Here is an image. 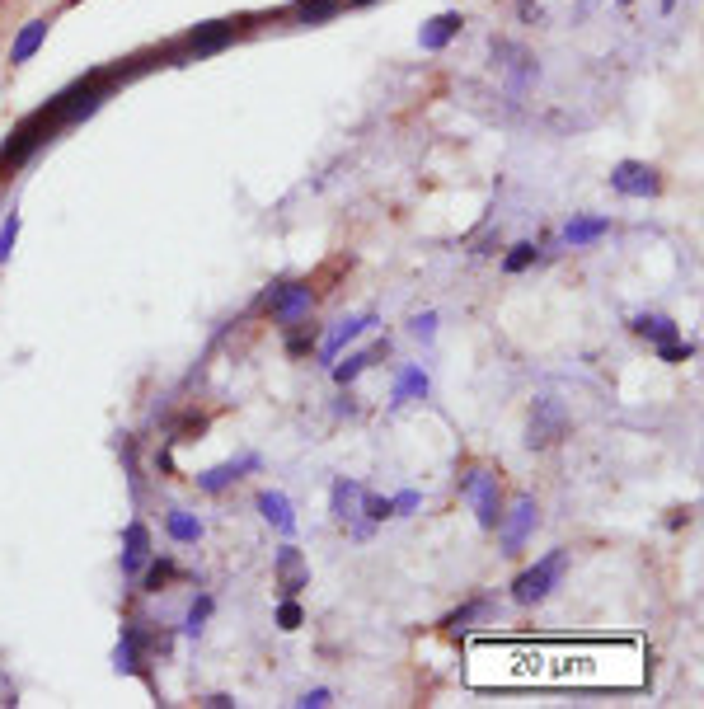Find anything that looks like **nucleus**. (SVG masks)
Returning a JSON list of instances; mask_svg holds the SVG:
<instances>
[{
	"mask_svg": "<svg viewBox=\"0 0 704 709\" xmlns=\"http://www.w3.org/2000/svg\"><path fill=\"white\" fill-rule=\"evenodd\" d=\"M611 188L615 193H625V198H653L662 188V179L648 165H639V160H625V165H615L611 170Z\"/></svg>",
	"mask_w": 704,
	"mask_h": 709,
	"instance_id": "nucleus-5",
	"label": "nucleus"
},
{
	"mask_svg": "<svg viewBox=\"0 0 704 709\" xmlns=\"http://www.w3.org/2000/svg\"><path fill=\"white\" fill-rule=\"evenodd\" d=\"M310 306H315L310 282H273V287L259 296V310H268V315L282 324H296L301 315H310Z\"/></svg>",
	"mask_w": 704,
	"mask_h": 709,
	"instance_id": "nucleus-2",
	"label": "nucleus"
},
{
	"mask_svg": "<svg viewBox=\"0 0 704 709\" xmlns=\"http://www.w3.org/2000/svg\"><path fill=\"white\" fill-rule=\"evenodd\" d=\"M352 5H367V0H352Z\"/></svg>",
	"mask_w": 704,
	"mask_h": 709,
	"instance_id": "nucleus-36",
	"label": "nucleus"
},
{
	"mask_svg": "<svg viewBox=\"0 0 704 709\" xmlns=\"http://www.w3.org/2000/svg\"><path fill=\"white\" fill-rule=\"evenodd\" d=\"M301 705H306V709H324V705H329V691H306V695H301Z\"/></svg>",
	"mask_w": 704,
	"mask_h": 709,
	"instance_id": "nucleus-33",
	"label": "nucleus"
},
{
	"mask_svg": "<svg viewBox=\"0 0 704 709\" xmlns=\"http://www.w3.org/2000/svg\"><path fill=\"white\" fill-rule=\"evenodd\" d=\"M273 573H277V587H282L287 597H296L301 587H310V569H306V559H301L296 545H282V550H277Z\"/></svg>",
	"mask_w": 704,
	"mask_h": 709,
	"instance_id": "nucleus-7",
	"label": "nucleus"
},
{
	"mask_svg": "<svg viewBox=\"0 0 704 709\" xmlns=\"http://www.w3.org/2000/svg\"><path fill=\"white\" fill-rule=\"evenodd\" d=\"M367 367H371V353H352L348 362H338V367H334V381H338V386H352Z\"/></svg>",
	"mask_w": 704,
	"mask_h": 709,
	"instance_id": "nucleus-24",
	"label": "nucleus"
},
{
	"mask_svg": "<svg viewBox=\"0 0 704 709\" xmlns=\"http://www.w3.org/2000/svg\"><path fill=\"white\" fill-rule=\"evenodd\" d=\"M634 334H643V339H653V343H672L676 324L667 320V315H639V320H634Z\"/></svg>",
	"mask_w": 704,
	"mask_h": 709,
	"instance_id": "nucleus-17",
	"label": "nucleus"
},
{
	"mask_svg": "<svg viewBox=\"0 0 704 709\" xmlns=\"http://www.w3.org/2000/svg\"><path fill=\"white\" fill-rule=\"evenodd\" d=\"M301 620H306V616H301V606H296V602L277 606V625H282V630H301Z\"/></svg>",
	"mask_w": 704,
	"mask_h": 709,
	"instance_id": "nucleus-30",
	"label": "nucleus"
},
{
	"mask_svg": "<svg viewBox=\"0 0 704 709\" xmlns=\"http://www.w3.org/2000/svg\"><path fill=\"white\" fill-rule=\"evenodd\" d=\"M564 432H568L564 404H559V400H536V409H531V428H526V447L545 451V447H554Z\"/></svg>",
	"mask_w": 704,
	"mask_h": 709,
	"instance_id": "nucleus-4",
	"label": "nucleus"
},
{
	"mask_svg": "<svg viewBox=\"0 0 704 709\" xmlns=\"http://www.w3.org/2000/svg\"><path fill=\"white\" fill-rule=\"evenodd\" d=\"M460 494L475 503L479 526H484V531H498V522H503V489H498V475H493V470L470 465V470L460 475Z\"/></svg>",
	"mask_w": 704,
	"mask_h": 709,
	"instance_id": "nucleus-1",
	"label": "nucleus"
},
{
	"mask_svg": "<svg viewBox=\"0 0 704 709\" xmlns=\"http://www.w3.org/2000/svg\"><path fill=\"white\" fill-rule=\"evenodd\" d=\"M165 531L179 540V545H193V540L202 536V522H198V517H188V512H169V517H165Z\"/></svg>",
	"mask_w": 704,
	"mask_h": 709,
	"instance_id": "nucleus-19",
	"label": "nucleus"
},
{
	"mask_svg": "<svg viewBox=\"0 0 704 709\" xmlns=\"http://www.w3.org/2000/svg\"><path fill=\"white\" fill-rule=\"evenodd\" d=\"M207 616H212V597H198V602H193V611H188V620H184V634H193V639H198L202 625H207Z\"/></svg>",
	"mask_w": 704,
	"mask_h": 709,
	"instance_id": "nucleus-25",
	"label": "nucleus"
},
{
	"mask_svg": "<svg viewBox=\"0 0 704 709\" xmlns=\"http://www.w3.org/2000/svg\"><path fill=\"white\" fill-rule=\"evenodd\" d=\"M456 33H460V15H437L428 29H423V47H428V52H437V47H446Z\"/></svg>",
	"mask_w": 704,
	"mask_h": 709,
	"instance_id": "nucleus-16",
	"label": "nucleus"
},
{
	"mask_svg": "<svg viewBox=\"0 0 704 709\" xmlns=\"http://www.w3.org/2000/svg\"><path fill=\"white\" fill-rule=\"evenodd\" d=\"M686 357H695V343H662V362H686Z\"/></svg>",
	"mask_w": 704,
	"mask_h": 709,
	"instance_id": "nucleus-31",
	"label": "nucleus"
},
{
	"mask_svg": "<svg viewBox=\"0 0 704 709\" xmlns=\"http://www.w3.org/2000/svg\"><path fill=\"white\" fill-rule=\"evenodd\" d=\"M409 395H428V376H423V367H409V371H404L390 400H395V404H404V400H409Z\"/></svg>",
	"mask_w": 704,
	"mask_h": 709,
	"instance_id": "nucleus-22",
	"label": "nucleus"
},
{
	"mask_svg": "<svg viewBox=\"0 0 704 709\" xmlns=\"http://www.w3.org/2000/svg\"><path fill=\"white\" fill-rule=\"evenodd\" d=\"M123 540H127V550H132V555H146V550H151V536H146V526H141V522L127 526Z\"/></svg>",
	"mask_w": 704,
	"mask_h": 709,
	"instance_id": "nucleus-28",
	"label": "nucleus"
},
{
	"mask_svg": "<svg viewBox=\"0 0 704 709\" xmlns=\"http://www.w3.org/2000/svg\"><path fill=\"white\" fill-rule=\"evenodd\" d=\"M390 503H395V512H414L423 498H418V494H399V498H390Z\"/></svg>",
	"mask_w": 704,
	"mask_h": 709,
	"instance_id": "nucleus-34",
	"label": "nucleus"
},
{
	"mask_svg": "<svg viewBox=\"0 0 704 709\" xmlns=\"http://www.w3.org/2000/svg\"><path fill=\"white\" fill-rule=\"evenodd\" d=\"M531 263H536V245H512V254L503 259V268H507V273H526Z\"/></svg>",
	"mask_w": 704,
	"mask_h": 709,
	"instance_id": "nucleus-26",
	"label": "nucleus"
},
{
	"mask_svg": "<svg viewBox=\"0 0 704 709\" xmlns=\"http://www.w3.org/2000/svg\"><path fill=\"white\" fill-rule=\"evenodd\" d=\"M362 512H367L371 522H385V517L395 512V503H390V498H376V494H362Z\"/></svg>",
	"mask_w": 704,
	"mask_h": 709,
	"instance_id": "nucleus-27",
	"label": "nucleus"
},
{
	"mask_svg": "<svg viewBox=\"0 0 704 709\" xmlns=\"http://www.w3.org/2000/svg\"><path fill=\"white\" fill-rule=\"evenodd\" d=\"M371 324H376V315H362V320H338V329L320 343V357H324V362H334V357L343 353V348H348V343L357 339L362 329H371Z\"/></svg>",
	"mask_w": 704,
	"mask_h": 709,
	"instance_id": "nucleus-11",
	"label": "nucleus"
},
{
	"mask_svg": "<svg viewBox=\"0 0 704 709\" xmlns=\"http://www.w3.org/2000/svg\"><path fill=\"white\" fill-rule=\"evenodd\" d=\"M141 644H146V630L137 625H127L123 630V644H118V653H113V663H118V672H141Z\"/></svg>",
	"mask_w": 704,
	"mask_h": 709,
	"instance_id": "nucleus-12",
	"label": "nucleus"
},
{
	"mask_svg": "<svg viewBox=\"0 0 704 709\" xmlns=\"http://www.w3.org/2000/svg\"><path fill=\"white\" fill-rule=\"evenodd\" d=\"M174 578H179V564H174V559H151V564H146V573H141V592H165L169 583H174Z\"/></svg>",
	"mask_w": 704,
	"mask_h": 709,
	"instance_id": "nucleus-15",
	"label": "nucleus"
},
{
	"mask_svg": "<svg viewBox=\"0 0 704 709\" xmlns=\"http://www.w3.org/2000/svg\"><path fill=\"white\" fill-rule=\"evenodd\" d=\"M207 432V414H198V409H188L174 428H169V442H193V437H202Z\"/></svg>",
	"mask_w": 704,
	"mask_h": 709,
	"instance_id": "nucleus-20",
	"label": "nucleus"
},
{
	"mask_svg": "<svg viewBox=\"0 0 704 709\" xmlns=\"http://www.w3.org/2000/svg\"><path fill=\"white\" fill-rule=\"evenodd\" d=\"M414 334H418V339H432V334H437V315H432V310L414 320Z\"/></svg>",
	"mask_w": 704,
	"mask_h": 709,
	"instance_id": "nucleus-32",
	"label": "nucleus"
},
{
	"mask_svg": "<svg viewBox=\"0 0 704 709\" xmlns=\"http://www.w3.org/2000/svg\"><path fill=\"white\" fill-rule=\"evenodd\" d=\"M536 498H517V508H512V517H507L503 512V550L507 555H517L521 545H526V536H531V531H536Z\"/></svg>",
	"mask_w": 704,
	"mask_h": 709,
	"instance_id": "nucleus-6",
	"label": "nucleus"
},
{
	"mask_svg": "<svg viewBox=\"0 0 704 709\" xmlns=\"http://www.w3.org/2000/svg\"><path fill=\"white\" fill-rule=\"evenodd\" d=\"M259 512H263V522L277 526L282 536H296V517H291V498L287 494H277V489L259 494Z\"/></svg>",
	"mask_w": 704,
	"mask_h": 709,
	"instance_id": "nucleus-10",
	"label": "nucleus"
},
{
	"mask_svg": "<svg viewBox=\"0 0 704 709\" xmlns=\"http://www.w3.org/2000/svg\"><path fill=\"white\" fill-rule=\"evenodd\" d=\"M606 231H611V221H606V216H597V221H568L564 240H568V245H592V240H601Z\"/></svg>",
	"mask_w": 704,
	"mask_h": 709,
	"instance_id": "nucleus-18",
	"label": "nucleus"
},
{
	"mask_svg": "<svg viewBox=\"0 0 704 709\" xmlns=\"http://www.w3.org/2000/svg\"><path fill=\"white\" fill-rule=\"evenodd\" d=\"M362 494H367V489H362L357 479H338L334 484V517L338 522H352V517L362 512Z\"/></svg>",
	"mask_w": 704,
	"mask_h": 709,
	"instance_id": "nucleus-13",
	"label": "nucleus"
},
{
	"mask_svg": "<svg viewBox=\"0 0 704 709\" xmlns=\"http://www.w3.org/2000/svg\"><path fill=\"white\" fill-rule=\"evenodd\" d=\"M15 235H19V216L10 212V216H5V226H0V263L10 259V249H15Z\"/></svg>",
	"mask_w": 704,
	"mask_h": 709,
	"instance_id": "nucleus-29",
	"label": "nucleus"
},
{
	"mask_svg": "<svg viewBox=\"0 0 704 709\" xmlns=\"http://www.w3.org/2000/svg\"><path fill=\"white\" fill-rule=\"evenodd\" d=\"M343 0H296V19L306 24H320V19H334Z\"/></svg>",
	"mask_w": 704,
	"mask_h": 709,
	"instance_id": "nucleus-21",
	"label": "nucleus"
},
{
	"mask_svg": "<svg viewBox=\"0 0 704 709\" xmlns=\"http://www.w3.org/2000/svg\"><path fill=\"white\" fill-rule=\"evenodd\" d=\"M235 33H240V24H230V19H226V24H207V29H193V33H188V52H193V57L221 52V47H226Z\"/></svg>",
	"mask_w": 704,
	"mask_h": 709,
	"instance_id": "nucleus-8",
	"label": "nucleus"
},
{
	"mask_svg": "<svg viewBox=\"0 0 704 709\" xmlns=\"http://www.w3.org/2000/svg\"><path fill=\"white\" fill-rule=\"evenodd\" d=\"M259 465V456H245V461H226L216 465V470H207V475H198V489L202 494H221V489H230L235 479L245 475V470H254Z\"/></svg>",
	"mask_w": 704,
	"mask_h": 709,
	"instance_id": "nucleus-9",
	"label": "nucleus"
},
{
	"mask_svg": "<svg viewBox=\"0 0 704 709\" xmlns=\"http://www.w3.org/2000/svg\"><path fill=\"white\" fill-rule=\"evenodd\" d=\"M123 569H127V573H141V569H146V555H132V550H127V555H123Z\"/></svg>",
	"mask_w": 704,
	"mask_h": 709,
	"instance_id": "nucleus-35",
	"label": "nucleus"
},
{
	"mask_svg": "<svg viewBox=\"0 0 704 709\" xmlns=\"http://www.w3.org/2000/svg\"><path fill=\"white\" fill-rule=\"evenodd\" d=\"M315 343H320L315 324H301V329H296V324H287V353H291V357H306Z\"/></svg>",
	"mask_w": 704,
	"mask_h": 709,
	"instance_id": "nucleus-23",
	"label": "nucleus"
},
{
	"mask_svg": "<svg viewBox=\"0 0 704 709\" xmlns=\"http://www.w3.org/2000/svg\"><path fill=\"white\" fill-rule=\"evenodd\" d=\"M564 564H568V555L564 550H554V555H545L536 564V569H526L512 583V602H521V606H536V602H545L554 592V583H559V573H564Z\"/></svg>",
	"mask_w": 704,
	"mask_h": 709,
	"instance_id": "nucleus-3",
	"label": "nucleus"
},
{
	"mask_svg": "<svg viewBox=\"0 0 704 709\" xmlns=\"http://www.w3.org/2000/svg\"><path fill=\"white\" fill-rule=\"evenodd\" d=\"M47 38V19H33V24H24V33L15 38V47H10V62H29L33 52L43 47Z\"/></svg>",
	"mask_w": 704,
	"mask_h": 709,
	"instance_id": "nucleus-14",
	"label": "nucleus"
}]
</instances>
